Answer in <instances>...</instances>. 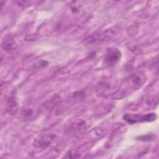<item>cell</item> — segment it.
<instances>
[{
  "instance_id": "52a82bcc",
  "label": "cell",
  "mask_w": 159,
  "mask_h": 159,
  "mask_svg": "<svg viewBox=\"0 0 159 159\" xmlns=\"http://www.w3.org/2000/svg\"><path fill=\"white\" fill-rule=\"evenodd\" d=\"M146 81V78L144 75H141L140 73L139 74H135L132 76L131 78V81L133 85L136 88H140L141 86L143 85V83H145Z\"/></svg>"
},
{
  "instance_id": "3957f363",
  "label": "cell",
  "mask_w": 159,
  "mask_h": 159,
  "mask_svg": "<svg viewBox=\"0 0 159 159\" xmlns=\"http://www.w3.org/2000/svg\"><path fill=\"white\" fill-rule=\"evenodd\" d=\"M54 134H45L40 136L34 142V146L39 148H45L48 147L55 139Z\"/></svg>"
},
{
  "instance_id": "9c48e42d",
  "label": "cell",
  "mask_w": 159,
  "mask_h": 159,
  "mask_svg": "<svg viewBox=\"0 0 159 159\" xmlns=\"http://www.w3.org/2000/svg\"><path fill=\"white\" fill-rule=\"evenodd\" d=\"M48 64V62L47 61H44V60H39L38 61H37L36 63H35L33 65L34 68H41V67H43L46 65H47Z\"/></svg>"
},
{
  "instance_id": "6da1fadb",
  "label": "cell",
  "mask_w": 159,
  "mask_h": 159,
  "mask_svg": "<svg viewBox=\"0 0 159 159\" xmlns=\"http://www.w3.org/2000/svg\"><path fill=\"white\" fill-rule=\"evenodd\" d=\"M157 119V115L156 113L151 112L145 115L137 114H129L125 113L123 116V119L130 124H134L137 123H142L146 122H153Z\"/></svg>"
},
{
  "instance_id": "7a4b0ae2",
  "label": "cell",
  "mask_w": 159,
  "mask_h": 159,
  "mask_svg": "<svg viewBox=\"0 0 159 159\" xmlns=\"http://www.w3.org/2000/svg\"><path fill=\"white\" fill-rule=\"evenodd\" d=\"M120 57L121 53L119 49L115 47L108 48L104 56V63L108 67H112L119 62Z\"/></svg>"
},
{
  "instance_id": "277c9868",
  "label": "cell",
  "mask_w": 159,
  "mask_h": 159,
  "mask_svg": "<svg viewBox=\"0 0 159 159\" xmlns=\"http://www.w3.org/2000/svg\"><path fill=\"white\" fill-rule=\"evenodd\" d=\"M18 46L17 42L15 37L11 35H7L4 37L2 43V48L6 52L13 51L17 48Z\"/></svg>"
},
{
  "instance_id": "ba28073f",
  "label": "cell",
  "mask_w": 159,
  "mask_h": 159,
  "mask_svg": "<svg viewBox=\"0 0 159 159\" xmlns=\"http://www.w3.org/2000/svg\"><path fill=\"white\" fill-rule=\"evenodd\" d=\"M136 139L141 141H150L155 139V135L153 134H147L145 135H140Z\"/></svg>"
},
{
  "instance_id": "8992f818",
  "label": "cell",
  "mask_w": 159,
  "mask_h": 159,
  "mask_svg": "<svg viewBox=\"0 0 159 159\" xmlns=\"http://www.w3.org/2000/svg\"><path fill=\"white\" fill-rule=\"evenodd\" d=\"M112 35L111 31H106L105 32H101L98 34L93 35L88 37V39H86L89 43H94L98 41H103L105 39H110Z\"/></svg>"
},
{
  "instance_id": "5b68a950",
  "label": "cell",
  "mask_w": 159,
  "mask_h": 159,
  "mask_svg": "<svg viewBox=\"0 0 159 159\" xmlns=\"http://www.w3.org/2000/svg\"><path fill=\"white\" fill-rule=\"evenodd\" d=\"M18 110V105L15 94H12L7 102V111L11 115H14Z\"/></svg>"
}]
</instances>
